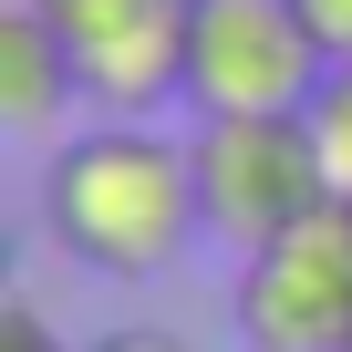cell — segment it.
Here are the masks:
<instances>
[{
    "label": "cell",
    "instance_id": "6",
    "mask_svg": "<svg viewBox=\"0 0 352 352\" xmlns=\"http://www.w3.org/2000/svg\"><path fill=\"white\" fill-rule=\"evenodd\" d=\"M73 104H83L73 42L32 11V0H0V124L11 135H52Z\"/></svg>",
    "mask_w": 352,
    "mask_h": 352
},
{
    "label": "cell",
    "instance_id": "9",
    "mask_svg": "<svg viewBox=\"0 0 352 352\" xmlns=\"http://www.w3.org/2000/svg\"><path fill=\"white\" fill-rule=\"evenodd\" d=\"M0 352H63V331L42 311H0Z\"/></svg>",
    "mask_w": 352,
    "mask_h": 352
},
{
    "label": "cell",
    "instance_id": "8",
    "mask_svg": "<svg viewBox=\"0 0 352 352\" xmlns=\"http://www.w3.org/2000/svg\"><path fill=\"white\" fill-rule=\"evenodd\" d=\"M300 21L321 32V52H331V63H352V0H300Z\"/></svg>",
    "mask_w": 352,
    "mask_h": 352
},
{
    "label": "cell",
    "instance_id": "11",
    "mask_svg": "<svg viewBox=\"0 0 352 352\" xmlns=\"http://www.w3.org/2000/svg\"><path fill=\"white\" fill-rule=\"evenodd\" d=\"M342 352H352V342H342Z\"/></svg>",
    "mask_w": 352,
    "mask_h": 352
},
{
    "label": "cell",
    "instance_id": "4",
    "mask_svg": "<svg viewBox=\"0 0 352 352\" xmlns=\"http://www.w3.org/2000/svg\"><path fill=\"white\" fill-rule=\"evenodd\" d=\"M331 52L300 0H197L187 21V114H300Z\"/></svg>",
    "mask_w": 352,
    "mask_h": 352
},
{
    "label": "cell",
    "instance_id": "3",
    "mask_svg": "<svg viewBox=\"0 0 352 352\" xmlns=\"http://www.w3.org/2000/svg\"><path fill=\"white\" fill-rule=\"evenodd\" d=\"M228 311L249 352H342L352 342V197H321L311 218L259 239L239 259Z\"/></svg>",
    "mask_w": 352,
    "mask_h": 352
},
{
    "label": "cell",
    "instance_id": "7",
    "mask_svg": "<svg viewBox=\"0 0 352 352\" xmlns=\"http://www.w3.org/2000/svg\"><path fill=\"white\" fill-rule=\"evenodd\" d=\"M300 124H311V145H321V187L352 197V63L321 73V94L300 104Z\"/></svg>",
    "mask_w": 352,
    "mask_h": 352
},
{
    "label": "cell",
    "instance_id": "5",
    "mask_svg": "<svg viewBox=\"0 0 352 352\" xmlns=\"http://www.w3.org/2000/svg\"><path fill=\"white\" fill-rule=\"evenodd\" d=\"M73 42L83 104L94 114H166L187 104V21L197 0H32Z\"/></svg>",
    "mask_w": 352,
    "mask_h": 352
},
{
    "label": "cell",
    "instance_id": "1",
    "mask_svg": "<svg viewBox=\"0 0 352 352\" xmlns=\"http://www.w3.org/2000/svg\"><path fill=\"white\" fill-rule=\"evenodd\" d=\"M42 228L94 280H166L208 239L187 135H166L155 114H94L42 166Z\"/></svg>",
    "mask_w": 352,
    "mask_h": 352
},
{
    "label": "cell",
    "instance_id": "2",
    "mask_svg": "<svg viewBox=\"0 0 352 352\" xmlns=\"http://www.w3.org/2000/svg\"><path fill=\"white\" fill-rule=\"evenodd\" d=\"M187 155H197V218L239 259L331 197L321 187V145H311L300 114H197L187 124Z\"/></svg>",
    "mask_w": 352,
    "mask_h": 352
},
{
    "label": "cell",
    "instance_id": "10",
    "mask_svg": "<svg viewBox=\"0 0 352 352\" xmlns=\"http://www.w3.org/2000/svg\"><path fill=\"white\" fill-rule=\"evenodd\" d=\"M94 352H187V342H176V331H104Z\"/></svg>",
    "mask_w": 352,
    "mask_h": 352
}]
</instances>
